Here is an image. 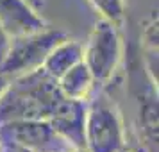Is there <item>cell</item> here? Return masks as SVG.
Segmentation results:
<instances>
[{"label":"cell","instance_id":"6da1fadb","mask_svg":"<svg viewBox=\"0 0 159 152\" xmlns=\"http://www.w3.org/2000/svg\"><path fill=\"white\" fill-rule=\"evenodd\" d=\"M63 99L57 79L39 66L9 81L0 97V123L13 120H48Z\"/></svg>","mask_w":159,"mask_h":152},{"label":"cell","instance_id":"7a4b0ae2","mask_svg":"<svg viewBox=\"0 0 159 152\" xmlns=\"http://www.w3.org/2000/svg\"><path fill=\"white\" fill-rule=\"evenodd\" d=\"M86 152H122L125 150V129L116 104L106 95L88 100L84 122Z\"/></svg>","mask_w":159,"mask_h":152},{"label":"cell","instance_id":"3957f363","mask_svg":"<svg viewBox=\"0 0 159 152\" xmlns=\"http://www.w3.org/2000/svg\"><path fill=\"white\" fill-rule=\"evenodd\" d=\"M68 34L61 29L47 27L32 34L11 38L9 47L0 61V73L7 79L29 73L43 65L48 52L57 43L65 41Z\"/></svg>","mask_w":159,"mask_h":152},{"label":"cell","instance_id":"277c9868","mask_svg":"<svg viewBox=\"0 0 159 152\" xmlns=\"http://www.w3.org/2000/svg\"><path fill=\"white\" fill-rule=\"evenodd\" d=\"M122 56L123 45L116 23L102 18L93 27L82 52V61L88 66L95 84H106L113 79Z\"/></svg>","mask_w":159,"mask_h":152},{"label":"cell","instance_id":"5b68a950","mask_svg":"<svg viewBox=\"0 0 159 152\" xmlns=\"http://www.w3.org/2000/svg\"><path fill=\"white\" fill-rule=\"evenodd\" d=\"M0 140L13 141L30 152H75L48 120H13L0 123Z\"/></svg>","mask_w":159,"mask_h":152},{"label":"cell","instance_id":"8992f818","mask_svg":"<svg viewBox=\"0 0 159 152\" xmlns=\"http://www.w3.org/2000/svg\"><path fill=\"white\" fill-rule=\"evenodd\" d=\"M0 27L9 38L25 36L48 27L27 0H0Z\"/></svg>","mask_w":159,"mask_h":152},{"label":"cell","instance_id":"52a82bcc","mask_svg":"<svg viewBox=\"0 0 159 152\" xmlns=\"http://www.w3.org/2000/svg\"><path fill=\"white\" fill-rule=\"evenodd\" d=\"M88 100L63 99L48 122L61 136H65L77 150H84V122H86Z\"/></svg>","mask_w":159,"mask_h":152},{"label":"cell","instance_id":"ba28073f","mask_svg":"<svg viewBox=\"0 0 159 152\" xmlns=\"http://www.w3.org/2000/svg\"><path fill=\"white\" fill-rule=\"evenodd\" d=\"M82 52H84V47L79 41L66 38L65 41L57 43L48 52V56L45 58L41 68L48 75H52L54 79H59L72 66H75L77 63L82 61Z\"/></svg>","mask_w":159,"mask_h":152},{"label":"cell","instance_id":"9c48e42d","mask_svg":"<svg viewBox=\"0 0 159 152\" xmlns=\"http://www.w3.org/2000/svg\"><path fill=\"white\" fill-rule=\"evenodd\" d=\"M57 86L61 90L63 97L73 99V100H88L89 93L95 86V81L91 73L84 65V61L72 66L66 73H63L57 79Z\"/></svg>","mask_w":159,"mask_h":152},{"label":"cell","instance_id":"30bf717a","mask_svg":"<svg viewBox=\"0 0 159 152\" xmlns=\"http://www.w3.org/2000/svg\"><path fill=\"white\" fill-rule=\"evenodd\" d=\"M104 20L118 23L125 16V0H88Z\"/></svg>","mask_w":159,"mask_h":152},{"label":"cell","instance_id":"8fae6325","mask_svg":"<svg viewBox=\"0 0 159 152\" xmlns=\"http://www.w3.org/2000/svg\"><path fill=\"white\" fill-rule=\"evenodd\" d=\"M0 152H30L27 149H23L20 145L13 143V141H6V140H0Z\"/></svg>","mask_w":159,"mask_h":152},{"label":"cell","instance_id":"7c38bea8","mask_svg":"<svg viewBox=\"0 0 159 152\" xmlns=\"http://www.w3.org/2000/svg\"><path fill=\"white\" fill-rule=\"evenodd\" d=\"M9 41H11V38H9L7 34H6V30L0 27V61H2L4 54H6V50H7Z\"/></svg>","mask_w":159,"mask_h":152},{"label":"cell","instance_id":"4fadbf2b","mask_svg":"<svg viewBox=\"0 0 159 152\" xmlns=\"http://www.w3.org/2000/svg\"><path fill=\"white\" fill-rule=\"evenodd\" d=\"M27 2H29V6L32 9H36L38 13H41V9L45 6V0H27Z\"/></svg>","mask_w":159,"mask_h":152},{"label":"cell","instance_id":"5bb4252c","mask_svg":"<svg viewBox=\"0 0 159 152\" xmlns=\"http://www.w3.org/2000/svg\"><path fill=\"white\" fill-rule=\"evenodd\" d=\"M9 81H11V79H7L6 75H2V73H0V97H2V93H4V90L7 88Z\"/></svg>","mask_w":159,"mask_h":152},{"label":"cell","instance_id":"9a60e30c","mask_svg":"<svg viewBox=\"0 0 159 152\" xmlns=\"http://www.w3.org/2000/svg\"><path fill=\"white\" fill-rule=\"evenodd\" d=\"M75 152H86V150H75Z\"/></svg>","mask_w":159,"mask_h":152},{"label":"cell","instance_id":"2e32d148","mask_svg":"<svg viewBox=\"0 0 159 152\" xmlns=\"http://www.w3.org/2000/svg\"><path fill=\"white\" fill-rule=\"evenodd\" d=\"M122 152H127V150H122Z\"/></svg>","mask_w":159,"mask_h":152}]
</instances>
